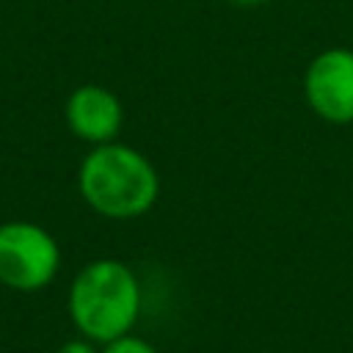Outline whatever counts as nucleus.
Listing matches in <instances>:
<instances>
[{
  "label": "nucleus",
  "instance_id": "1",
  "mask_svg": "<svg viewBox=\"0 0 353 353\" xmlns=\"http://www.w3.org/2000/svg\"><path fill=\"white\" fill-rule=\"evenodd\" d=\"M77 190L83 201L113 221L146 215L160 196L157 168L138 149L110 141L97 143L77 168Z\"/></svg>",
  "mask_w": 353,
  "mask_h": 353
},
{
  "label": "nucleus",
  "instance_id": "2",
  "mask_svg": "<svg viewBox=\"0 0 353 353\" xmlns=\"http://www.w3.org/2000/svg\"><path fill=\"white\" fill-rule=\"evenodd\" d=\"M141 284L121 259H94L69 284L66 312L80 336L105 345L132 331L141 314Z\"/></svg>",
  "mask_w": 353,
  "mask_h": 353
},
{
  "label": "nucleus",
  "instance_id": "3",
  "mask_svg": "<svg viewBox=\"0 0 353 353\" xmlns=\"http://www.w3.org/2000/svg\"><path fill=\"white\" fill-rule=\"evenodd\" d=\"M61 268L58 240L33 221L0 223V284L17 292L44 290Z\"/></svg>",
  "mask_w": 353,
  "mask_h": 353
},
{
  "label": "nucleus",
  "instance_id": "4",
  "mask_svg": "<svg viewBox=\"0 0 353 353\" xmlns=\"http://www.w3.org/2000/svg\"><path fill=\"white\" fill-rule=\"evenodd\" d=\"M309 108L331 124H353V50L331 47L312 58L303 74Z\"/></svg>",
  "mask_w": 353,
  "mask_h": 353
},
{
  "label": "nucleus",
  "instance_id": "5",
  "mask_svg": "<svg viewBox=\"0 0 353 353\" xmlns=\"http://www.w3.org/2000/svg\"><path fill=\"white\" fill-rule=\"evenodd\" d=\"M63 116H66V127L74 138L97 146V143L116 141V135L121 132L124 108H121V99L110 88L85 83L69 94Z\"/></svg>",
  "mask_w": 353,
  "mask_h": 353
},
{
  "label": "nucleus",
  "instance_id": "6",
  "mask_svg": "<svg viewBox=\"0 0 353 353\" xmlns=\"http://www.w3.org/2000/svg\"><path fill=\"white\" fill-rule=\"evenodd\" d=\"M102 353H160V350L152 342H146L135 334H124V336H116V339L105 342Z\"/></svg>",
  "mask_w": 353,
  "mask_h": 353
},
{
  "label": "nucleus",
  "instance_id": "7",
  "mask_svg": "<svg viewBox=\"0 0 353 353\" xmlns=\"http://www.w3.org/2000/svg\"><path fill=\"white\" fill-rule=\"evenodd\" d=\"M55 353H102V347H99L97 342L80 336V339H69V342H63Z\"/></svg>",
  "mask_w": 353,
  "mask_h": 353
},
{
  "label": "nucleus",
  "instance_id": "8",
  "mask_svg": "<svg viewBox=\"0 0 353 353\" xmlns=\"http://www.w3.org/2000/svg\"><path fill=\"white\" fill-rule=\"evenodd\" d=\"M226 3H234V6H245V8H251V6H262V3H268V0H226Z\"/></svg>",
  "mask_w": 353,
  "mask_h": 353
}]
</instances>
